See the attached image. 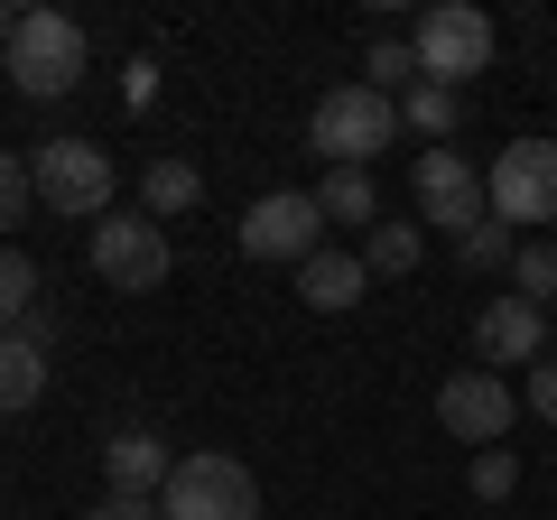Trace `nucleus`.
Wrapping results in <instances>:
<instances>
[{"label":"nucleus","instance_id":"f257e3e1","mask_svg":"<svg viewBox=\"0 0 557 520\" xmlns=\"http://www.w3.org/2000/svg\"><path fill=\"white\" fill-rule=\"evenodd\" d=\"M399 140V102L372 94V84H335V94H317V112H307V149H325L335 168H372L381 149Z\"/></svg>","mask_w":557,"mask_h":520},{"label":"nucleus","instance_id":"f03ea898","mask_svg":"<svg viewBox=\"0 0 557 520\" xmlns=\"http://www.w3.org/2000/svg\"><path fill=\"white\" fill-rule=\"evenodd\" d=\"M84 65H94V47H84V28L65 20V10H20V38H10V57H0V75L20 84L28 102H57L84 84Z\"/></svg>","mask_w":557,"mask_h":520},{"label":"nucleus","instance_id":"7ed1b4c3","mask_svg":"<svg viewBox=\"0 0 557 520\" xmlns=\"http://www.w3.org/2000/svg\"><path fill=\"white\" fill-rule=\"evenodd\" d=\"M409 47H418V75L428 84L465 94V84L493 65V10H474V0H428L418 28H409Z\"/></svg>","mask_w":557,"mask_h":520},{"label":"nucleus","instance_id":"20e7f679","mask_svg":"<svg viewBox=\"0 0 557 520\" xmlns=\"http://www.w3.org/2000/svg\"><path fill=\"white\" fill-rule=\"evenodd\" d=\"M168 270H177V242H168V223L139 214V205H112V214L94 223V280L102 288L149 298V288H168Z\"/></svg>","mask_w":557,"mask_h":520},{"label":"nucleus","instance_id":"39448f33","mask_svg":"<svg viewBox=\"0 0 557 520\" xmlns=\"http://www.w3.org/2000/svg\"><path fill=\"white\" fill-rule=\"evenodd\" d=\"M168 520H260V483L242 456H223V446H186L177 474H168L159 493Z\"/></svg>","mask_w":557,"mask_h":520},{"label":"nucleus","instance_id":"423d86ee","mask_svg":"<svg viewBox=\"0 0 557 520\" xmlns=\"http://www.w3.org/2000/svg\"><path fill=\"white\" fill-rule=\"evenodd\" d=\"M28 177H38V205L47 214H65V223H102L112 214V149H94V140H47L38 159H28Z\"/></svg>","mask_w":557,"mask_h":520},{"label":"nucleus","instance_id":"0eeeda50","mask_svg":"<svg viewBox=\"0 0 557 520\" xmlns=\"http://www.w3.org/2000/svg\"><path fill=\"white\" fill-rule=\"evenodd\" d=\"M325 251V214H317V186H278V196L242 205V260H317Z\"/></svg>","mask_w":557,"mask_h":520},{"label":"nucleus","instance_id":"6e6552de","mask_svg":"<svg viewBox=\"0 0 557 520\" xmlns=\"http://www.w3.org/2000/svg\"><path fill=\"white\" fill-rule=\"evenodd\" d=\"M483 196H493V214L511 223H557V140H511L493 149V168H483Z\"/></svg>","mask_w":557,"mask_h":520},{"label":"nucleus","instance_id":"1a4fd4ad","mask_svg":"<svg viewBox=\"0 0 557 520\" xmlns=\"http://www.w3.org/2000/svg\"><path fill=\"white\" fill-rule=\"evenodd\" d=\"M409 196H418V223H437L446 242H456L465 223H483V214H493V196H483V168L465 159V149H418Z\"/></svg>","mask_w":557,"mask_h":520},{"label":"nucleus","instance_id":"9d476101","mask_svg":"<svg viewBox=\"0 0 557 520\" xmlns=\"http://www.w3.org/2000/svg\"><path fill=\"white\" fill-rule=\"evenodd\" d=\"M511 419H520V391L502 372H483V362L437 381V428H446V437H465L474 456H483V446H502V428H511Z\"/></svg>","mask_w":557,"mask_h":520},{"label":"nucleus","instance_id":"9b49d317","mask_svg":"<svg viewBox=\"0 0 557 520\" xmlns=\"http://www.w3.org/2000/svg\"><path fill=\"white\" fill-rule=\"evenodd\" d=\"M474 362H483V372H530V362H548V307L493 298L474 317Z\"/></svg>","mask_w":557,"mask_h":520},{"label":"nucleus","instance_id":"f8f14e48","mask_svg":"<svg viewBox=\"0 0 557 520\" xmlns=\"http://www.w3.org/2000/svg\"><path fill=\"white\" fill-rule=\"evenodd\" d=\"M102 474H112V493H168V474H177V456H168V437H149V428H121L112 446H102Z\"/></svg>","mask_w":557,"mask_h":520},{"label":"nucleus","instance_id":"ddd939ff","mask_svg":"<svg viewBox=\"0 0 557 520\" xmlns=\"http://www.w3.org/2000/svg\"><path fill=\"white\" fill-rule=\"evenodd\" d=\"M362 288H372L362 251H317V260H298V298L317 307V317H344V307H362Z\"/></svg>","mask_w":557,"mask_h":520},{"label":"nucleus","instance_id":"4468645a","mask_svg":"<svg viewBox=\"0 0 557 520\" xmlns=\"http://www.w3.org/2000/svg\"><path fill=\"white\" fill-rule=\"evenodd\" d=\"M196 196H205V177H196V159H177V149H159V159L139 168V214H149V223L196 214Z\"/></svg>","mask_w":557,"mask_h":520},{"label":"nucleus","instance_id":"2eb2a0df","mask_svg":"<svg viewBox=\"0 0 557 520\" xmlns=\"http://www.w3.org/2000/svg\"><path fill=\"white\" fill-rule=\"evenodd\" d=\"M317 214H325V223H362V233H372V223H381L372 168H325V177H317Z\"/></svg>","mask_w":557,"mask_h":520},{"label":"nucleus","instance_id":"dca6fc26","mask_svg":"<svg viewBox=\"0 0 557 520\" xmlns=\"http://www.w3.org/2000/svg\"><path fill=\"white\" fill-rule=\"evenodd\" d=\"M38 400H47V354L28 335H0V419H20Z\"/></svg>","mask_w":557,"mask_h":520},{"label":"nucleus","instance_id":"f3484780","mask_svg":"<svg viewBox=\"0 0 557 520\" xmlns=\"http://www.w3.org/2000/svg\"><path fill=\"white\" fill-rule=\"evenodd\" d=\"M418 251H428V233H418V223H391V214H381L372 233H362V270H372V280H409Z\"/></svg>","mask_w":557,"mask_h":520},{"label":"nucleus","instance_id":"a211bd4d","mask_svg":"<svg viewBox=\"0 0 557 520\" xmlns=\"http://www.w3.org/2000/svg\"><path fill=\"white\" fill-rule=\"evenodd\" d=\"M456 102H465V94H446V84L418 75L409 94H399V131H418V140H437V149H446V131H456Z\"/></svg>","mask_w":557,"mask_h":520},{"label":"nucleus","instance_id":"6ab92c4d","mask_svg":"<svg viewBox=\"0 0 557 520\" xmlns=\"http://www.w3.org/2000/svg\"><path fill=\"white\" fill-rule=\"evenodd\" d=\"M28 307H38V260L20 242H0V335H20Z\"/></svg>","mask_w":557,"mask_h":520},{"label":"nucleus","instance_id":"aec40b11","mask_svg":"<svg viewBox=\"0 0 557 520\" xmlns=\"http://www.w3.org/2000/svg\"><path fill=\"white\" fill-rule=\"evenodd\" d=\"M456 260H465V270H511V260H520V233H511L502 214H483V223H465V233H456Z\"/></svg>","mask_w":557,"mask_h":520},{"label":"nucleus","instance_id":"412c9836","mask_svg":"<svg viewBox=\"0 0 557 520\" xmlns=\"http://www.w3.org/2000/svg\"><path fill=\"white\" fill-rule=\"evenodd\" d=\"M511 298L557 307V242H548V233H539V242H520V260H511Z\"/></svg>","mask_w":557,"mask_h":520},{"label":"nucleus","instance_id":"4be33fe9","mask_svg":"<svg viewBox=\"0 0 557 520\" xmlns=\"http://www.w3.org/2000/svg\"><path fill=\"white\" fill-rule=\"evenodd\" d=\"M362 84L399 102V94L418 84V47H409V38H372V57H362Z\"/></svg>","mask_w":557,"mask_h":520},{"label":"nucleus","instance_id":"5701e85b","mask_svg":"<svg viewBox=\"0 0 557 520\" xmlns=\"http://www.w3.org/2000/svg\"><path fill=\"white\" fill-rule=\"evenodd\" d=\"M38 205V177H28V159L20 149H0V242L20 233V214Z\"/></svg>","mask_w":557,"mask_h":520},{"label":"nucleus","instance_id":"b1692460","mask_svg":"<svg viewBox=\"0 0 557 520\" xmlns=\"http://www.w3.org/2000/svg\"><path fill=\"white\" fill-rule=\"evenodd\" d=\"M465 483H474V502H511L520 493V456L511 446H483V456L465 465Z\"/></svg>","mask_w":557,"mask_h":520},{"label":"nucleus","instance_id":"393cba45","mask_svg":"<svg viewBox=\"0 0 557 520\" xmlns=\"http://www.w3.org/2000/svg\"><path fill=\"white\" fill-rule=\"evenodd\" d=\"M520 409L557 428V354H548V362H530V391H520Z\"/></svg>","mask_w":557,"mask_h":520},{"label":"nucleus","instance_id":"a878e982","mask_svg":"<svg viewBox=\"0 0 557 520\" xmlns=\"http://www.w3.org/2000/svg\"><path fill=\"white\" fill-rule=\"evenodd\" d=\"M84 520H168V511H159L149 493H102V502H94Z\"/></svg>","mask_w":557,"mask_h":520},{"label":"nucleus","instance_id":"bb28decb","mask_svg":"<svg viewBox=\"0 0 557 520\" xmlns=\"http://www.w3.org/2000/svg\"><path fill=\"white\" fill-rule=\"evenodd\" d=\"M10 38H20V10H10V0H0V57H10Z\"/></svg>","mask_w":557,"mask_h":520},{"label":"nucleus","instance_id":"cd10ccee","mask_svg":"<svg viewBox=\"0 0 557 520\" xmlns=\"http://www.w3.org/2000/svg\"><path fill=\"white\" fill-rule=\"evenodd\" d=\"M548 335H557V307H548Z\"/></svg>","mask_w":557,"mask_h":520}]
</instances>
